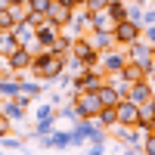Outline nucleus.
<instances>
[{
    "label": "nucleus",
    "instance_id": "nucleus-1",
    "mask_svg": "<svg viewBox=\"0 0 155 155\" xmlns=\"http://www.w3.org/2000/svg\"><path fill=\"white\" fill-rule=\"evenodd\" d=\"M28 71L37 81H44V84H56V78L65 71V56H56V53H50V50H37Z\"/></svg>",
    "mask_w": 155,
    "mask_h": 155
},
{
    "label": "nucleus",
    "instance_id": "nucleus-2",
    "mask_svg": "<svg viewBox=\"0 0 155 155\" xmlns=\"http://www.w3.org/2000/svg\"><path fill=\"white\" fill-rule=\"evenodd\" d=\"M127 50V59L130 62H137L140 68L146 71V78L152 74V68H155V56H152V44L146 41V37H140V41H134V44H127L124 47Z\"/></svg>",
    "mask_w": 155,
    "mask_h": 155
},
{
    "label": "nucleus",
    "instance_id": "nucleus-3",
    "mask_svg": "<svg viewBox=\"0 0 155 155\" xmlns=\"http://www.w3.org/2000/svg\"><path fill=\"white\" fill-rule=\"evenodd\" d=\"M96 65H99L102 74H118V71L127 65V50H124V47H109V50H102Z\"/></svg>",
    "mask_w": 155,
    "mask_h": 155
},
{
    "label": "nucleus",
    "instance_id": "nucleus-4",
    "mask_svg": "<svg viewBox=\"0 0 155 155\" xmlns=\"http://www.w3.org/2000/svg\"><path fill=\"white\" fill-rule=\"evenodd\" d=\"M143 37V25H137L130 19H121V22H115V28H112V41L115 47H127V44H134Z\"/></svg>",
    "mask_w": 155,
    "mask_h": 155
},
{
    "label": "nucleus",
    "instance_id": "nucleus-5",
    "mask_svg": "<svg viewBox=\"0 0 155 155\" xmlns=\"http://www.w3.org/2000/svg\"><path fill=\"white\" fill-rule=\"evenodd\" d=\"M74 109H78V118H96L102 102H99V93L96 90H78L74 96Z\"/></svg>",
    "mask_w": 155,
    "mask_h": 155
},
{
    "label": "nucleus",
    "instance_id": "nucleus-6",
    "mask_svg": "<svg viewBox=\"0 0 155 155\" xmlns=\"http://www.w3.org/2000/svg\"><path fill=\"white\" fill-rule=\"evenodd\" d=\"M71 56L84 59L87 65H96V62H99V50H96L93 44H90V41H87L84 34H78L74 41H71Z\"/></svg>",
    "mask_w": 155,
    "mask_h": 155
},
{
    "label": "nucleus",
    "instance_id": "nucleus-7",
    "mask_svg": "<svg viewBox=\"0 0 155 155\" xmlns=\"http://www.w3.org/2000/svg\"><path fill=\"white\" fill-rule=\"evenodd\" d=\"M12 34H16V41L22 44V47H28L31 53H37V50H44L41 44H37V28L34 25H28V22H16V28H12Z\"/></svg>",
    "mask_w": 155,
    "mask_h": 155
},
{
    "label": "nucleus",
    "instance_id": "nucleus-8",
    "mask_svg": "<svg viewBox=\"0 0 155 155\" xmlns=\"http://www.w3.org/2000/svg\"><path fill=\"white\" fill-rule=\"evenodd\" d=\"M41 146L44 149H71V130H50V134H41Z\"/></svg>",
    "mask_w": 155,
    "mask_h": 155
},
{
    "label": "nucleus",
    "instance_id": "nucleus-9",
    "mask_svg": "<svg viewBox=\"0 0 155 155\" xmlns=\"http://www.w3.org/2000/svg\"><path fill=\"white\" fill-rule=\"evenodd\" d=\"M152 93H155V84L149 81V78H143V81H137V84L127 87V99L137 102V106H143L146 99H152Z\"/></svg>",
    "mask_w": 155,
    "mask_h": 155
},
{
    "label": "nucleus",
    "instance_id": "nucleus-10",
    "mask_svg": "<svg viewBox=\"0 0 155 155\" xmlns=\"http://www.w3.org/2000/svg\"><path fill=\"white\" fill-rule=\"evenodd\" d=\"M31 59H34L31 50H28V47H19L16 53L6 56V65H9V71H28V68H31Z\"/></svg>",
    "mask_w": 155,
    "mask_h": 155
},
{
    "label": "nucleus",
    "instance_id": "nucleus-11",
    "mask_svg": "<svg viewBox=\"0 0 155 155\" xmlns=\"http://www.w3.org/2000/svg\"><path fill=\"white\" fill-rule=\"evenodd\" d=\"M59 34H62V28H59V25H53L50 19H44L41 25H37V44H41L44 50H50V44H53Z\"/></svg>",
    "mask_w": 155,
    "mask_h": 155
},
{
    "label": "nucleus",
    "instance_id": "nucleus-12",
    "mask_svg": "<svg viewBox=\"0 0 155 155\" xmlns=\"http://www.w3.org/2000/svg\"><path fill=\"white\" fill-rule=\"evenodd\" d=\"M115 112H118V124H137V115H140V106L137 102H130V99H121L118 106H115Z\"/></svg>",
    "mask_w": 155,
    "mask_h": 155
},
{
    "label": "nucleus",
    "instance_id": "nucleus-13",
    "mask_svg": "<svg viewBox=\"0 0 155 155\" xmlns=\"http://www.w3.org/2000/svg\"><path fill=\"white\" fill-rule=\"evenodd\" d=\"M112 28H115V19L109 16L106 9H99V12H90L87 31H112Z\"/></svg>",
    "mask_w": 155,
    "mask_h": 155
},
{
    "label": "nucleus",
    "instance_id": "nucleus-14",
    "mask_svg": "<svg viewBox=\"0 0 155 155\" xmlns=\"http://www.w3.org/2000/svg\"><path fill=\"white\" fill-rule=\"evenodd\" d=\"M0 112H3L9 121H25V112H28V109L12 96V99H0Z\"/></svg>",
    "mask_w": 155,
    "mask_h": 155
},
{
    "label": "nucleus",
    "instance_id": "nucleus-15",
    "mask_svg": "<svg viewBox=\"0 0 155 155\" xmlns=\"http://www.w3.org/2000/svg\"><path fill=\"white\" fill-rule=\"evenodd\" d=\"M96 93H99V102H102V106H118V102H121V93H118L109 81H102V84L96 87Z\"/></svg>",
    "mask_w": 155,
    "mask_h": 155
},
{
    "label": "nucleus",
    "instance_id": "nucleus-16",
    "mask_svg": "<svg viewBox=\"0 0 155 155\" xmlns=\"http://www.w3.org/2000/svg\"><path fill=\"white\" fill-rule=\"evenodd\" d=\"M19 93V81H16V74H0V99H12Z\"/></svg>",
    "mask_w": 155,
    "mask_h": 155
},
{
    "label": "nucleus",
    "instance_id": "nucleus-17",
    "mask_svg": "<svg viewBox=\"0 0 155 155\" xmlns=\"http://www.w3.org/2000/svg\"><path fill=\"white\" fill-rule=\"evenodd\" d=\"M87 41L93 44L99 53L102 50H109V47H115V41H112V31H87Z\"/></svg>",
    "mask_w": 155,
    "mask_h": 155
},
{
    "label": "nucleus",
    "instance_id": "nucleus-18",
    "mask_svg": "<svg viewBox=\"0 0 155 155\" xmlns=\"http://www.w3.org/2000/svg\"><path fill=\"white\" fill-rule=\"evenodd\" d=\"M19 47H22V44L16 41V34H12L9 28H3V31H0V53H3V56H9V53H16Z\"/></svg>",
    "mask_w": 155,
    "mask_h": 155
},
{
    "label": "nucleus",
    "instance_id": "nucleus-19",
    "mask_svg": "<svg viewBox=\"0 0 155 155\" xmlns=\"http://www.w3.org/2000/svg\"><path fill=\"white\" fill-rule=\"evenodd\" d=\"M118 74L124 78V81H127V84H137V81H143V78H146V71H143V68H140V65H137V62H130V59H127V65H124V68H121Z\"/></svg>",
    "mask_w": 155,
    "mask_h": 155
},
{
    "label": "nucleus",
    "instance_id": "nucleus-20",
    "mask_svg": "<svg viewBox=\"0 0 155 155\" xmlns=\"http://www.w3.org/2000/svg\"><path fill=\"white\" fill-rule=\"evenodd\" d=\"M96 121H99L102 130H106V127L112 130V127L118 124V112H115V106H102V109H99V115H96Z\"/></svg>",
    "mask_w": 155,
    "mask_h": 155
},
{
    "label": "nucleus",
    "instance_id": "nucleus-21",
    "mask_svg": "<svg viewBox=\"0 0 155 155\" xmlns=\"http://www.w3.org/2000/svg\"><path fill=\"white\" fill-rule=\"evenodd\" d=\"M50 53H56V56H68L71 53V37H65V34H59L53 44H50Z\"/></svg>",
    "mask_w": 155,
    "mask_h": 155
},
{
    "label": "nucleus",
    "instance_id": "nucleus-22",
    "mask_svg": "<svg viewBox=\"0 0 155 155\" xmlns=\"http://www.w3.org/2000/svg\"><path fill=\"white\" fill-rule=\"evenodd\" d=\"M65 71H71L74 78H81V74L87 71V62H84V59H78V56H71V53H68V56H65Z\"/></svg>",
    "mask_w": 155,
    "mask_h": 155
},
{
    "label": "nucleus",
    "instance_id": "nucleus-23",
    "mask_svg": "<svg viewBox=\"0 0 155 155\" xmlns=\"http://www.w3.org/2000/svg\"><path fill=\"white\" fill-rule=\"evenodd\" d=\"M0 149L22 152V149H25V140H22V137H9V134H3V137H0Z\"/></svg>",
    "mask_w": 155,
    "mask_h": 155
},
{
    "label": "nucleus",
    "instance_id": "nucleus-24",
    "mask_svg": "<svg viewBox=\"0 0 155 155\" xmlns=\"http://www.w3.org/2000/svg\"><path fill=\"white\" fill-rule=\"evenodd\" d=\"M87 143H90V155H102V152H106V130L96 134V137H90Z\"/></svg>",
    "mask_w": 155,
    "mask_h": 155
},
{
    "label": "nucleus",
    "instance_id": "nucleus-25",
    "mask_svg": "<svg viewBox=\"0 0 155 155\" xmlns=\"http://www.w3.org/2000/svg\"><path fill=\"white\" fill-rule=\"evenodd\" d=\"M143 9H146V6H140V3H134V0H130V3H127V6H124V12H127V19H130V22H137V25H143Z\"/></svg>",
    "mask_w": 155,
    "mask_h": 155
},
{
    "label": "nucleus",
    "instance_id": "nucleus-26",
    "mask_svg": "<svg viewBox=\"0 0 155 155\" xmlns=\"http://www.w3.org/2000/svg\"><path fill=\"white\" fill-rule=\"evenodd\" d=\"M59 112V118H65V121H81V118H78V109H74V102H65V106H62V109H56Z\"/></svg>",
    "mask_w": 155,
    "mask_h": 155
},
{
    "label": "nucleus",
    "instance_id": "nucleus-27",
    "mask_svg": "<svg viewBox=\"0 0 155 155\" xmlns=\"http://www.w3.org/2000/svg\"><path fill=\"white\" fill-rule=\"evenodd\" d=\"M124 6H127V3H112V0H109V6H106V12H109V16H112L115 22H121V19H127V12H124Z\"/></svg>",
    "mask_w": 155,
    "mask_h": 155
},
{
    "label": "nucleus",
    "instance_id": "nucleus-28",
    "mask_svg": "<svg viewBox=\"0 0 155 155\" xmlns=\"http://www.w3.org/2000/svg\"><path fill=\"white\" fill-rule=\"evenodd\" d=\"M34 127H37V134H50V130H56V118H41Z\"/></svg>",
    "mask_w": 155,
    "mask_h": 155
},
{
    "label": "nucleus",
    "instance_id": "nucleus-29",
    "mask_svg": "<svg viewBox=\"0 0 155 155\" xmlns=\"http://www.w3.org/2000/svg\"><path fill=\"white\" fill-rule=\"evenodd\" d=\"M81 6L90 9V12H99V9H106V6H109V0H84Z\"/></svg>",
    "mask_w": 155,
    "mask_h": 155
},
{
    "label": "nucleus",
    "instance_id": "nucleus-30",
    "mask_svg": "<svg viewBox=\"0 0 155 155\" xmlns=\"http://www.w3.org/2000/svg\"><path fill=\"white\" fill-rule=\"evenodd\" d=\"M143 155H155V134L143 137Z\"/></svg>",
    "mask_w": 155,
    "mask_h": 155
},
{
    "label": "nucleus",
    "instance_id": "nucleus-31",
    "mask_svg": "<svg viewBox=\"0 0 155 155\" xmlns=\"http://www.w3.org/2000/svg\"><path fill=\"white\" fill-rule=\"evenodd\" d=\"M146 25H155V6H146L143 9V28Z\"/></svg>",
    "mask_w": 155,
    "mask_h": 155
},
{
    "label": "nucleus",
    "instance_id": "nucleus-32",
    "mask_svg": "<svg viewBox=\"0 0 155 155\" xmlns=\"http://www.w3.org/2000/svg\"><path fill=\"white\" fill-rule=\"evenodd\" d=\"M84 143H87V137H84L81 130H74V127H71V146L78 149V146H84Z\"/></svg>",
    "mask_w": 155,
    "mask_h": 155
},
{
    "label": "nucleus",
    "instance_id": "nucleus-33",
    "mask_svg": "<svg viewBox=\"0 0 155 155\" xmlns=\"http://www.w3.org/2000/svg\"><path fill=\"white\" fill-rule=\"evenodd\" d=\"M9 124H12V121L6 118L3 112H0V137H3V134H9Z\"/></svg>",
    "mask_w": 155,
    "mask_h": 155
},
{
    "label": "nucleus",
    "instance_id": "nucleus-34",
    "mask_svg": "<svg viewBox=\"0 0 155 155\" xmlns=\"http://www.w3.org/2000/svg\"><path fill=\"white\" fill-rule=\"evenodd\" d=\"M56 3H59L62 9H78V6H81V0H56Z\"/></svg>",
    "mask_w": 155,
    "mask_h": 155
},
{
    "label": "nucleus",
    "instance_id": "nucleus-35",
    "mask_svg": "<svg viewBox=\"0 0 155 155\" xmlns=\"http://www.w3.org/2000/svg\"><path fill=\"white\" fill-rule=\"evenodd\" d=\"M143 37H146L149 44H155V25H146V28H143Z\"/></svg>",
    "mask_w": 155,
    "mask_h": 155
},
{
    "label": "nucleus",
    "instance_id": "nucleus-36",
    "mask_svg": "<svg viewBox=\"0 0 155 155\" xmlns=\"http://www.w3.org/2000/svg\"><path fill=\"white\" fill-rule=\"evenodd\" d=\"M0 74H9V65H6V56L0 53Z\"/></svg>",
    "mask_w": 155,
    "mask_h": 155
},
{
    "label": "nucleus",
    "instance_id": "nucleus-37",
    "mask_svg": "<svg viewBox=\"0 0 155 155\" xmlns=\"http://www.w3.org/2000/svg\"><path fill=\"white\" fill-rule=\"evenodd\" d=\"M12 6V0H0V9H9Z\"/></svg>",
    "mask_w": 155,
    "mask_h": 155
},
{
    "label": "nucleus",
    "instance_id": "nucleus-38",
    "mask_svg": "<svg viewBox=\"0 0 155 155\" xmlns=\"http://www.w3.org/2000/svg\"><path fill=\"white\" fill-rule=\"evenodd\" d=\"M12 3H19V6H28V0H12Z\"/></svg>",
    "mask_w": 155,
    "mask_h": 155
},
{
    "label": "nucleus",
    "instance_id": "nucleus-39",
    "mask_svg": "<svg viewBox=\"0 0 155 155\" xmlns=\"http://www.w3.org/2000/svg\"><path fill=\"white\" fill-rule=\"evenodd\" d=\"M134 3H140V6H146V3H149V0H134Z\"/></svg>",
    "mask_w": 155,
    "mask_h": 155
},
{
    "label": "nucleus",
    "instance_id": "nucleus-40",
    "mask_svg": "<svg viewBox=\"0 0 155 155\" xmlns=\"http://www.w3.org/2000/svg\"><path fill=\"white\" fill-rule=\"evenodd\" d=\"M112 3H130V0H112Z\"/></svg>",
    "mask_w": 155,
    "mask_h": 155
},
{
    "label": "nucleus",
    "instance_id": "nucleus-41",
    "mask_svg": "<svg viewBox=\"0 0 155 155\" xmlns=\"http://www.w3.org/2000/svg\"><path fill=\"white\" fill-rule=\"evenodd\" d=\"M152 56H155V44H152Z\"/></svg>",
    "mask_w": 155,
    "mask_h": 155
},
{
    "label": "nucleus",
    "instance_id": "nucleus-42",
    "mask_svg": "<svg viewBox=\"0 0 155 155\" xmlns=\"http://www.w3.org/2000/svg\"><path fill=\"white\" fill-rule=\"evenodd\" d=\"M0 31H3V28H0Z\"/></svg>",
    "mask_w": 155,
    "mask_h": 155
}]
</instances>
